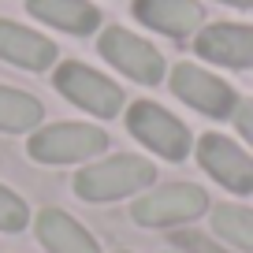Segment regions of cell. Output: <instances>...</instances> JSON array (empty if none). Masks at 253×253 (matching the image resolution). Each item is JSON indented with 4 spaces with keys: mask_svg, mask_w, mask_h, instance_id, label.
I'll return each instance as SVG.
<instances>
[{
    "mask_svg": "<svg viewBox=\"0 0 253 253\" xmlns=\"http://www.w3.org/2000/svg\"><path fill=\"white\" fill-rule=\"evenodd\" d=\"M157 179V168L142 157H108L82 168L75 175V194L82 201H116L126 194H138Z\"/></svg>",
    "mask_w": 253,
    "mask_h": 253,
    "instance_id": "6da1fadb",
    "label": "cell"
},
{
    "mask_svg": "<svg viewBox=\"0 0 253 253\" xmlns=\"http://www.w3.org/2000/svg\"><path fill=\"white\" fill-rule=\"evenodd\" d=\"M30 157L41 164H75L108 149V134L89 123H52L30 138Z\"/></svg>",
    "mask_w": 253,
    "mask_h": 253,
    "instance_id": "7a4b0ae2",
    "label": "cell"
},
{
    "mask_svg": "<svg viewBox=\"0 0 253 253\" xmlns=\"http://www.w3.org/2000/svg\"><path fill=\"white\" fill-rule=\"evenodd\" d=\"M126 126H130V134H134L145 149H153L157 157L186 160L190 130H186V123H179L168 108H160V104H153V101H138L126 112Z\"/></svg>",
    "mask_w": 253,
    "mask_h": 253,
    "instance_id": "3957f363",
    "label": "cell"
},
{
    "mask_svg": "<svg viewBox=\"0 0 253 253\" xmlns=\"http://www.w3.org/2000/svg\"><path fill=\"white\" fill-rule=\"evenodd\" d=\"M56 89L71 104H79V108L93 112V116H101V119L119 116V108H123V89L112 79H104L101 71H93V67H86V63H79V60L60 63Z\"/></svg>",
    "mask_w": 253,
    "mask_h": 253,
    "instance_id": "277c9868",
    "label": "cell"
},
{
    "mask_svg": "<svg viewBox=\"0 0 253 253\" xmlns=\"http://www.w3.org/2000/svg\"><path fill=\"white\" fill-rule=\"evenodd\" d=\"M209 209V194L194 182H168L134 201V220L142 227H171V223H186Z\"/></svg>",
    "mask_w": 253,
    "mask_h": 253,
    "instance_id": "5b68a950",
    "label": "cell"
},
{
    "mask_svg": "<svg viewBox=\"0 0 253 253\" xmlns=\"http://www.w3.org/2000/svg\"><path fill=\"white\" fill-rule=\"evenodd\" d=\"M101 56L116 71H123L126 79L142 82V86H157L164 79V56L138 34H126L123 26H108L101 34Z\"/></svg>",
    "mask_w": 253,
    "mask_h": 253,
    "instance_id": "8992f818",
    "label": "cell"
},
{
    "mask_svg": "<svg viewBox=\"0 0 253 253\" xmlns=\"http://www.w3.org/2000/svg\"><path fill=\"white\" fill-rule=\"evenodd\" d=\"M171 93L179 97V101H186L190 108L212 116V119H227V116H235V108H238L235 89L223 79L194 67V63H179L171 71Z\"/></svg>",
    "mask_w": 253,
    "mask_h": 253,
    "instance_id": "52a82bcc",
    "label": "cell"
},
{
    "mask_svg": "<svg viewBox=\"0 0 253 253\" xmlns=\"http://www.w3.org/2000/svg\"><path fill=\"white\" fill-rule=\"evenodd\" d=\"M198 160L220 186L231 194H253V157L238 149L231 138L223 134H205L198 142Z\"/></svg>",
    "mask_w": 253,
    "mask_h": 253,
    "instance_id": "ba28073f",
    "label": "cell"
},
{
    "mask_svg": "<svg viewBox=\"0 0 253 253\" xmlns=\"http://www.w3.org/2000/svg\"><path fill=\"white\" fill-rule=\"evenodd\" d=\"M198 56H205L209 63L220 67H253V26H238V23H216L209 30H201L194 38Z\"/></svg>",
    "mask_w": 253,
    "mask_h": 253,
    "instance_id": "9c48e42d",
    "label": "cell"
},
{
    "mask_svg": "<svg viewBox=\"0 0 253 253\" xmlns=\"http://www.w3.org/2000/svg\"><path fill=\"white\" fill-rule=\"evenodd\" d=\"M0 60L15 63L23 71H48L56 63V45L26 26L0 19Z\"/></svg>",
    "mask_w": 253,
    "mask_h": 253,
    "instance_id": "30bf717a",
    "label": "cell"
},
{
    "mask_svg": "<svg viewBox=\"0 0 253 253\" xmlns=\"http://www.w3.org/2000/svg\"><path fill=\"white\" fill-rule=\"evenodd\" d=\"M134 15L157 34L186 38L201 26V4L198 0H134Z\"/></svg>",
    "mask_w": 253,
    "mask_h": 253,
    "instance_id": "8fae6325",
    "label": "cell"
},
{
    "mask_svg": "<svg viewBox=\"0 0 253 253\" xmlns=\"http://www.w3.org/2000/svg\"><path fill=\"white\" fill-rule=\"evenodd\" d=\"M38 238L45 242L48 253H101L97 238L82 227L79 220H71L60 209H45L38 212Z\"/></svg>",
    "mask_w": 253,
    "mask_h": 253,
    "instance_id": "7c38bea8",
    "label": "cell"
},
{
    "mask_svg": "<svg viewBox=\"0 0 253 253\" xmlns=\"http://www.w3.org/2000/svg\"><path fill=\"white\" fill-rule=\"evenodd\" d=\"M34 19L56 26V30H67L75 38H86L101 26V11L86 0H26Z\"/></svg>",
    "mask_w": 253,
    "mask_h": 253,
    "instance_id": "4fadbf2b",
    "label": "cell"
},
{
    "mask_svg": "<svg viewBox=\"0 0 253 253\" xmlns=\"http://www.w3.org/2000/svg\"><path fill=\"white\" fill-rule=\"evenodd\" d=\"M41 116H45V108H41L38 97L11 89V86H0V130L23 134V130H34L41 123Z\"/></svg>",
    "mask_w": 253,
    "mask_h": 253,
    "instance_id": "5bb4252c",
    "label": "cell"
},
{
    "mask_svg": "<svg viewBox=\"0 0 253 253\" xmlns=\"http://www.w3.org/2000/svg\"><path fill=\"white\" fill-rule=\"evenodd\" d=\"M212 231L220 238H227L231 246L253 253V212L250 209H242V205H216Z\"/></svg>",
    "mask_w": 253,
    "mask_h": 253,
    "instance_id": "9a60e30c",
    "label": "cell"
},
{
    "mask_svg": "<svg viewBox=\"0 0 253 253\" xmlns=\"http://www.w3.org/2000/svg\"><path fill=\"white\" fill-rule=\"evenodd\" d=\"M30 223V209L19 194H11L8 186H0V231H23Z\"/></svg>",
    "mask_w": 253,
    "mask_h": 253,
    "instance_id": "2e32d148",
    "label": "cell"
},
{
    "mask_svg": "<svg viewBox=\"0 0 253 253\" xmlns=\"http://www.w3.org/2000/svg\"><path fill=\"white\" fill-rule=\"evenodd\" d=\"M175 242H179L186 253H227V250H220L216 242H209L205 235H198V231H182V235H175Z\"/></svg>",
    "mask_w": 253,
    "mask_h": 253,
    "instance_id": "e0dca14e",
    "label": "cell"
},
{
    "mask_svg": "<svg viewBox=\"0 0 253 253\" xmlns=\"http://www.w3.org/2000/svg\"><path fill=\"white\" fill-rule=\"evenodd\" d=\"M235 126H238V134L253 145V101H238V108H235Z\"/></svg>",
    "mask_w": 253,
    "mask_h": 253,
    "instance_id": "ac0fdd59",
    "label": "cell"
},
{
    "mask_svg": "<svg viewBox=\"0 0 253 253\" xmlns=\"http://www.w3.org/2000/svg\"><path fill=\"white\" fill-rule=\"evenodd\" d=\"M223 4H235V8H253V0H223Z\"/></svg>",
    "mask_w": 253,
    "mask_h": 253,
    "instance_id": "d6986e66",
    "label": "cell"
}]
</instances>
